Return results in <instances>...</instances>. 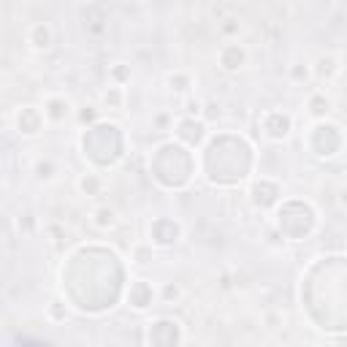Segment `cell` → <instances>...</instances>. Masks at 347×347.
I'll list each match as a JSON object with an SVG mask.
<instances>
[{"label": "cell", "instance_id": "3", "mask_svg": "<svg viewBox=\"0 0 347 347\" xmlns=\"http://www.w3.org/2000/svg\"><path fill=\"white\" fill-rule=\"evenodd\" d=\"M176 296H179L176 288H166V298H176Z\"/></svg>", "mask_w": 347, "mask_h": 347}, {"label": "cell", "instance_id": "1", "mask_svg": "<svg viewBox=\"0 0 347 347\" xmlns=\"http://www.w3.org/2000/svg\"><path fill=\"white\" fill-rule=\"evenodd\" d=\"M52 41H55V33H52V27L46 22H38V25H33L27 30V44L36 52H46L52 46Z\"/></svg>", "mask_w": 347, "mask_h": 347}, {"label": "cell", "instance_id": "2", "mask_svg": "<svg viewBox=\"0 0 347 347\" xmlns=\"http://www.w3.org/2000/svg\"><path fill=\"white\" fill-rule=\"evenodd\" d=\"M117 212L114 209H109V206H103V209H95V225L98 228H112L114 223H117Z\"/></svg>", "mask_w": 347, "mask_h": 347}]
</instances>
